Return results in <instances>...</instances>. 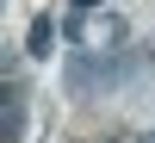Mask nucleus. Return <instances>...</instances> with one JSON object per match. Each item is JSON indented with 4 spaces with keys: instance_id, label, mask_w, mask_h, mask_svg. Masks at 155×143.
<instances>
[{
    "instance_id": "nucleus-1",
    "label": "nucleus",
    "mask_w": 155,
    "mask_h": 143,
    "mask_svg": "<svg viewBox=\"0 0 155 143\" xmlns=\"http://www.w3.org/2000/svg\"><path fill=\"white\" fill-rule=\"evenodd\" d=\"M62 31H68V37H74L81 50H93V56H112V50H118L124 37H130L118 12H74V19L62 25Z\"/></svg>"
},
{
    "instance_id": "nucleus-2",
    "label": "nucleus",
    "mask_w": 155,
    "mask_h": 143,
    "mask_svg": "<svg viewBox=\"0 0 155 143\" xmlns=\"http://www.w3.org/2000/svg\"><path fill=\"white\" fill-rule=\"evenodd\" d=\"M50 44H56V19H50V12H37L31 31H25V50H31V56H50Z\"/></svg>"
},
{
    "instance_id": "nucleus-3",
    "label": "nucleus",
    "mask_w": 155,
    "mask_h": 143,
    "mask_svg": "<svg viewBox=\"0 0 155 143\" xmlns=\"http://www.w3.org/2000/svg\"><path fill=\"white\" fill-rule=\"evenodd\" d=\"M93 6H99V0H74V12H93Z\"/></svg>"
},
{
    "instance_id": "nucleus-4",
    "label": "nucleus",
    "mask_w": 155,
    "mask_h": 143,
    "mask_svg": "<svg viewBox=\"0 0 155 143\" xmlns=\"http://www.w3.org/2000/svg\"><path fill=\"white\" fill-rule=\"evenodd\" d=\"M112 143H130V137H112Z\"/></svg>"
},
{
    "instance_id": "nucleus-5",
    "label": "nucleus",
    "mask_w": 155,
    "mask_h": 143,
    "mask_svg": "<svg viewBox=\"0 0 155 143\" xmlns=\"http://www.w3.org/2000/svg\"><path fill=\"white\" fill-rule=\"evenodd\" d=\"M143 143H155V137H143Z\"/></svg>"
}]
</instances>
